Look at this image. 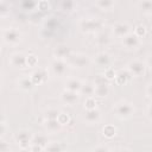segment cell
<instances>
[{
	"label": "cell",
	"instance_id": "cell-48",
	"mask_svg": "<svg viewBox=\"0 0 152 152\" xmlns=\"http://www.w3.org/2000/svg\"><path fill=\"white\" fill-rule=\"evenodd\" d=\"M1 83H2V75L0 74V86H1Z\"/></svg>",
	"mask_w": 152,
	"mask_h": 152
},
{
	"label": "cell",
	"instance_id": "cell-15",
	"mask_svg": "<svg viewBox=\"0 0 152 152\" xmlns=\"http://www.w3.org/2000/svg\"><path fill=\"white\" fill-rule=\"evenodd\" d=\"M100 119H101V112L97 108L87 110L84 114V120L88 124H97L100 121Z\"/></svg>",
	"mask_w": 152,
	"mask_h": 152
},
{
	"label": "cell",
	"instance_id": "cell-31",
	"mask_svg": "<svg viewBox=\"0 0 152 152\" xmlns=\"http://www.w3.org/2000/svg\"><path fill=\"white\" fill-rule=\"evenodd\" d=\"M19 6H20L21 10H24V11H30V10H33V8L37 6V2L31 1V0H25V1H21V2L19 4Z\"/></svg>",
	"mask_w": 152,
	"mask_h": 152
},
{
	"label": "cell",
	"instance_id": "cell-26",
	"mask_svg": "<svg viewBox=\"0 0 152 152\" xmlns=\"http://www.w3.org/2000/svg\"><path fill=\"white\" fill-rule=\"evenodd\" d=\"M138 5L140 6V8L142 10V12L147 15H150L152 13V1L151 0H144V1H140L138 2Z\"/></svg>",
	"mask_w": 152,
	"mask_h": 152
},
{
	"label": "cell",
	"instance_id": "cell-27",
	"mask_svg": "<svg viewBox=\"0 0 152 152\" xmlns=\"http://www.w3.org/2000/svg\"><path fill=\"white\" fill-rule=\"evenodd\" d=\"M59 113L61 112L58 109L50 108V109H48V110L44 112V118H45V120H55V119H57V116H58Z\"/></svg>",
	"mask_w": 152,
	"mask_h": 152
},
{
	"label": "cell",
	"instance_id": "cell-45",
	"mask_svg": "<svg viewBox=\"0 0 152 152\" xmlns=\"http://www.w3.org/2000/svg\"><path fill=\"white\" fill-rule=\"evenodd\" d=\"M147 116H148V119H151V106L150 104L147 107Z\"/></svg>",
	"mask_w": 152,
	"mask_h": 152
},
{
	"label": "cell",
	"instance_id": "cell-41",
	"mask_svg": "<svg viewBox=\"0 0 152 152\" xmlns=\"http://www.w3.org/2000/svg\"><path fill=\"white\" fill-rule=\"evenodd\" d=\"M28 150H30L31 152H42L44 148L40 147V146H38V145H32V144H31V146H30Z\"/></svg>",
	"mask_w": 152,
	"mask_h": 152
},
{
	"label": "cell",
	"instance_id": "cell-18",
	"mask_svg": "<svg viewBox=\"0 0 152 152\" xmlns=\"http://www.w3.org/2000/svg\"><path fill=\"white\" fill-rule=\"evenodd\" d=\"M109 94V86L108 83H101V84H94V95L99 97H106Z\"/></svg>",
	"mask_w": 152,
	"mask_h": 152
},
{
	"label": "cell",
	"instance_id": "cell-6",
	"mask_svg": "<svg viewBox=\"0 0 152 152\" xmlns=\"http://www.w3.org/2000/svg\"><path fill=\"white\" fill-rule=\"evenodd\" d=\"M70 64L75 68H78V69H82V68H86L90 64V57L84 55V53H78V55H75V56H70Z\"/></svg>",
	"mask_w": 152,
	"mask_h": 152
},
{
	"label": "cell",
	"instance_id": "cell-25",
	"mask_svg": "<svg viewBox=\"0 0 152 152\" xmlns=\"http://www.w3.org/2000/svg\"><path fill=\"white\" fill-rule=\"evenodd\" d=\"M95 6L102 11H109L114 7V1L112 0H99L95 2Z\"/></svg>",
	"mask_w": 152,
	"mask_h": 152
},
{
	"label": "cell",
	"instance_id": "cell-11",
	"mask_svg": "<svg viewBox=\"0 0 152 152\" xmlns=\"http://www.w3.org/2000/svg\"><path fill=\"white\" fill-rule=\"evenodd\" d=\"M129 31H131V26L127 23H116L113 26V33L118 38H124L125 36L131 33Z\"/></svg>",
	"mask_w": 152,
	"mask_h": 152
},
{
	"label": "cell",
	"instance_id": "cell-19",
	"mask_svg": "<svg viewBox=\"0 0 152 152\" xmlns=\"http://www.w3.org/2000/svg\"><path fill=\"white\" fill-rule=\"evenodd\" d=\"M31 144L32 145H38V146L45 148L48 146V144H49V139L44 134H34V135H32Z\"/></svg>",
	"mask_w": 152,
	"mask_h": 152
},
{
	"label": "cell",
	"instance_id": "cell-1",
	"mask_svg": "<svg viewBox=\"0 0 152 152\" xmlns=\"http://www.w3.org/2000/svg\"><path fill=\"white\" fill-rule=\"evenodd\" d=\"M114 113L119 119H128L133 115L134 113V107L131 102L127 101H119L114 106Z\"/></svg>",
	"mask_w": 152,
	"mask_h": 152
},
{
	"label": "cell",
	"instance_id": "cell-28",
	"mask_svg": "<svg viewBox=\"0 0 152 152\" xmlns=\"http://www.w3.org/2000/svg\"><path fill=\"white\" fill-rule=\"evenodd\" d=\"M57 121H58V124H59L61 126H65V125H69V124L71 122V118H70L69 114L61 112V113L58 114V116H57Z\"/></svg>",
	"mask_w": 152,
	"mask_h": 152
},
{
	"label": "cell",
	"instance_id": "cell-39",
	"mask_svg": "<svg viewBox=\"0 0 152 152\" xmlns=\"http://www.w3.org/2000/svg\"><path fill=\"white\" fill-rule=\"evenodd\" d=\"M37 6H38V8L40 11H46L50 7V5H49L48 1H39V2H37Z\"/></svg>",
	"mask_w": 152,
	"mask_h": 152
},
{
	"label": "cell",
	"instance_id": "cell-16",
	"mask_svg": "<svg viewBox=\"0 0 152 152\" xmlns=\"http://www.w3.org/2000/svg\"><path fill=\"white\" fill-rule=\"evenodd\" d=\"M131 77H132V76L129 75V72H128L127 70H120V71L116 72L114 81H115V83H116L118 86H125L126 83L129 82Z\"/></svg>",
	"mask_w": 152,
	"mask_h": 152
},
{
	"label": "cell",
	"instance_id": "cell-34",
	"mask_svg": "<svg viewBox=\"0 0 152 152\" xmlns=\"http://www.w3.org/2000/svg\"><path fill=\"white\" fill-rule=\"evenodd\" d=\"M45 148L48 152H62V145L59 142H49Z\"/></svg>",
	"mask_w": 152,
	"mask_h": 152
},
{
	"label": "cell",
	"instance_id": "cell-21",
	"mask_svg": "<svg viewBox=\"0 0 152 152\" xmlns=\"http://www.w3.org/2000/svg\"><path fill=\"white\" fill-rule=\"evenodd\" d=\"M116 133H118V129H116V127H115L114 125H112V124H107V125H104V126L102 127V134H103V137L107 138V139H113V138L116 135Z\"/></svg>",
	"mask_w": 152,
	"mask_h": 152
},
{
	"label": "cell",
	"instance_id": "cell-30",
	"mask_svg": "<svg viewBox=\"0 0 152 152\" xmlns=\"http://www.w3.org/2000/svg\"><path fill=\"white\" fill-rule=\"evenodd\" d=\"M146 32H147L146 26L142 25V24H139V25H137V26L134 27V33H133V34L140 39V38H142V37H145Z\"/></svg>",
	"mask_w": 152,
	"mask_h": 152
},
{
	"label": "cell",
	"instance_id": "cell-13",
	"mask_svg": "<svg viewBox=\"0 0 152 152\" xmlns=\"http://www.w3.org/2000/svg\"><path fill=\"white\" fill-rule=\"evenodd\" d=\"M122 44L126 49H137L140 45V39L133 33H128L122 38Z\"/></svg>",
	"mask_w": 152,
	"mask_h": 152
},
{
	"label": "cell",
	"instance_id": "cell-23",
	"mask_svg": "<svg viewBox=\"0 0 152 152\" xmlns=\"http://www.w3.org/2000/svg\"><path fill=\"white\" fill-rule=\"evenodd\" d=\"M44 126H45V128L50 132V133H56V132H58L59 129H61V125L58 124V121H57V119H55V120H45L44 121Z\"/></svg>",
	"mask_w": 152,
	"mask_h": 152
},
{
	"label": "cell",
	"instance_id": "cell-47",
	"mask_svg": "<svg viewBox=\"0 0 152 152\" xmlns=\"http://www.w3.org/2000/svg\"><path fill=\"white\" fill-rule=\"evenodd\" d=\"M19 152H31V151L30 150H20Z\"/></svg>",
	"mask_w": 152,
	"mask_h": 152
},
{
	"label": "cell",
	"instance_id": "cell-43",
	"mask_svg": "<svg viewBox=\"0 0 152 152\" xmlns=\"http://www.w3.org/2000/svg\"><path fill=\"white\" fill-rule=\"evenodd\" d=\"M146 96L150 99L151 97V84L147 86V89H146Z\"/></svg>",
	"mask_w": 152,
	"mask_h": 152
},
{
	"label": "cell",
	"instance_id": "cell-3",
	"mask_svg": "<svg viewBox=\"0 0 152 152\" xmlns=\"http://www.w3.org/2000/svg\"><path fill=\"white\" fill-rule=\"evenodd\" d=\"M31 139H32V133L27 129H20L15 134V141L18 142V145L21 150H28L30 148Z\"/></svg>",
	"mask_w": 152,
	"mask_h": 152
},
{
	"label": "cell",
	"instance_id": "cell-32",
	"mask_svg": "<svg viewBox=\"0 0 152 152\" xmlns=\"http://www.w3.org/2000/svg\"><path fill=\"white\" fill-rule=\"evenodd\" d=\"M10 5L5 1H0V18L7 17L10 14Z\"/></svg>",
	"mask_w": 152,
	"mask_h": 152
},
{
	"label": "cell",
	"instance_id": "cell-29",
	"mask_svg": "<svg viewBox=\"0 0 152 152\" xmlns=\"http://www.w3.org/2000/svg\"><path fill=\"white\" fill-rule=\"evenodd\" d=\"M57 26H58V21L56 20V18H50L49 20L45 21L44 30L48 31V32H52L55 28H57Z\"/></svg>",
	"mask_w": 152,
	"mask_h": 152
},
{
	"label": "cell",
	"instance_id": "cell-44",
	"mask_svg": "<svg viewBox=\"0 0 152 152\" xmlns=\"http://www.w3.org/2000/svg\"><path fill=\"white\" fill-rule=\"evenodd\" d=\"M5 122V116H4V114L0 112V124H4Z\"/></svg>",
	"mask_w": 152,
	"mask_h": 152
},
{
	"label": "cell",
	"instance_id": "cell-40",
	"mask_svg": "<svg viewBox=\"0 0 152 152\" xmlns=\"http://www.w3.org/2000/svg\"><path fill=\"white\" fill-rule=\"evenodd\" d=\"M93 152H110V150L107 146H104V145H100V146L95 147L93 150Z\"/></svg>",
	"mask_w": 152,
	"mask_h": 152
},
{
	"label": "cell",
	"instance_id": "cell-24",
	"mask_svg": "<svg viewBox=\"0 0 152 152\" xmlns=\"http://www.w3.org/2000/svg\"><path fill=\"white\" fill-rule=\"evenodd\" d=\"M78 93L84 95L86 97H91L94 95V84H91V83H84L83 84L82 83V87H81Z\"/></svg>",
	"mask_w": 152,
	"mask_h": 152
},
{
	"label": "cell",
	"instance_id": "cell-38",
	"mask_svg": "<svg viewBox=\"0 0 152 152\" xmlns=\"http://www.w3.org/2000/svg\"><path fill=\"white\" fill-rule=\"evenodd\" d=\"M10 150H11L10 144L6 140H4V139L0 138V152H8Z\"/></svg>",
	"mask_w": 152,
	"mask_h": 152
},
{
	"label": "cell",
	"instance_id": "cell-2",
	"mask_svg": "<svg viewBox=\"0 0 152 152\" xmlns=\"http://www.w3.org/2000/svg\"><path fill=\"white\" fill-rule=\"evenodd\" d=\"M2 39L6 44L17 45L21 40V32L15 27H8L2 31Z\"/></svg>",
	"mask_w": 152,
	"mask_h": 152
},
{
	"label": "cell",
	"instance_id": "cell-4",
	"mask_svg": "<svg viewBox=\"0 0 152 152\" xmlns=\"http://www.w3.org/2000/svg\"><path fill=\"white\" fill-rule=\"evenodd\" d=\"M145 70H146V65L144 62L141 61H132L128 63V66H127V71L129 72L131 76H134V77H140L145 74Z\"/></svg>",
	"mask_w": 152,
	"mask_h": 152
},
{
	"label": "cell",
	"instance_id": "cell-49",
	"mask_svg": "<svg viewBox=\"0 0 152 152\" xmlns=\"http://www.w3.org/2000/svg\"><path fill=\"white\" fill-rule=\"evenodd\" d=\"M0 52H1V45H0Z\"/></svg>",
	"mask_w": 152,
	"mask_h": 152
},
{
	"label": "cell",
	"instance_id": "cell-20",
	"mask_svg": "<svg viewBox=\"0 0 152 152\" xmlns=\"http://www.w3.org/2000/svg\"><path fill=\"white\" fill-rule=\"evenodd\" d=\"M18 86L20 89L25 90V91H28V90H32L34 88V84L32 83L30 76H23L19 81H18Z\"/></svg>",
	"mask_w": 152,
	"mask_h": 152
},
{
	"label": "cell",
	"instance_id": "cell-22",
	"mask_svg": "<svg viewBox=\"0 0 152 152\" xmlns=\"http://www.w3.org/2000/svg\"><path fill=\"white\" fill-rule=\"evenodd\" d=\"M110 42H112V38L106 32H101L96 36V44L100 46H107L110 44Z\"/></svg>",
	"mask_w": 152,
	"mask_h": 152
},
{
	"label": "cell",
	"instance_id": "cell-35",
	"mask_svg": "<svg viewBox=\"0 0 152 152\" xmlns=\"http://www.w3.org/2000/svg\"><path fill=\"white\" fill-rule=\"evenodd\" d=\"M38 64V57L36 55H28L26 56V65L28 68H33Z\"/></svg>",
	"mask_w": 152,
	"mask_h": 152
},
{
	"label": "cell",
	"instance_id": "cell-10",
	"mask_svg": "<svg viewBox=\"0 0 152 152\" xmlns=\"http://www.w3.org/2000/svg\"><path fill=\"white\" fill-rule=\"evenodd\" d=\"M61 99H62V101L65 104H68V106H75L78 102V100H80V95H78V93L64 90L61 94Z\"/></svg>",
	"mask_w": 152,
	"mask_h": 152
},
{
	"label": "cell",
	"instance_id": "cell-33",
	"mask_svg": "<svg viewBox=\"0 0 152 152\" xmlns=\"http://www.w3.org/2000/svg\"><path fill=\"white\" fill-rule=\"evenodd\" d=\"M96 104H97V102H96V100H95L93 96H91V97H87L86 101H84V108H86L87 110L95 109V108H96Z\"/></svg>",
	"mask_w": 152,
	"mask_h": 152
},
{
	"label": "cell",
	"instance_id": "cell-5",
	"mask_svg": "<svg viewBox=\"0 0 152 152\" xmlns=\"http://www.w3.org/2000/svg\"><path fill=\"white\" fill-rule=\"evenodd\" d=\"M101 25L102 24L99 19H82L80 23V28L83 32L90 33V32H95L96 30H99Z\"/></svg>",
	"mask_w": 152,
	"mask_h": 152
},
{
	"label": "cell",
	"instance_id": "cell-9",
	"mask_svg": "<svg viewBox=\"0 0 152 152\" xmlns=\"http://www.w3.org/2000/svg\"><path fill=\"white\" fill-rule=\"evenodd\" d=\"M30 78L34 86H39L48 80V71L45 69H37L30 75Z\"/></svg>",
	"mask_w": 152,
	"mask_h": 152
},
{
	"label": "cell",
	"instance_id": "cell-14",
	"mask_svg": "<svg viewBox=\"0 0 152 152\" xmlns=\"http://www.w3.org/2000/svg\"><path fill=\"white\" fill-rule=\"evenodd\" d=\"M53 56L56 57V59H62L64 61L65 58H69L71 56V50L70 48H68L66 45H58L55 50H53Z\"/></svg>",
	"mask_w": 152,
	"mask_h": 152
},
{
	"label": "cell",
	"instance_id": "cell-7",
	"mask_svg": "<svg viewBox=\"0 0 152 152\" xmlns=\"http://www.w3.org/2000/svg\"><path fill=\"white\" fill-rule=\"evenodd\" d=\"M94 62H95V64H96L97 66L107 69V68H109L110 64H112V57H110V55L107 53V52H100V53H97V55L95 56Z\"/></svg>",
	"mask_w": 152,
	"mask_h": 152
},
{
	"label": "cell",
	"instance_id": "cell-37",
	"mask_svg": "<svg viewBox=\"0 0 152 152\" xmlns=\"http://www.w3.org/2000/svg\"><path fill=\"white\" fill-rule=\"evenodd\" d=\"M74 6H75V2L74 1H62L61 2V7H62V10H65V11H70V10H72L74 8Z\"/></svg>",
	"mask_w": 152,
	"mask_h": 152
},
{
	"label": "cell",
	"instance_id": "cell-12",
	"mask_svg": "<svg viewBox=\"0 0 152 152\" xmlns=\"http://www.w3.org/2000/svg\"><path fill=\"white\" fill-rule=\"evenodd\" d=\"M11 65L14 66V68H18V69L27 68V65H26V56L24 53H21V52L13 53L11 56Z\"/></svg>",
	"mask_w": 152,
	"mask_h": 152
},
{
	"label": "cell",
	"instance_id": "cell-36",
	"mask_svg": "<svg viewBox=\"0 0 152 152\" xmlns=\"http://www.w3.org/2000/svg\"><path fill=\"white\" fill-rule=\"evenodd\" d=\"M115 75H116V71L114 70V68H112V66H109V68H107V69H104V72H103V77L106 78V80H114L115 78Z\"/></svg>",
	"mask_w": 152,
	"mask_h": 152
},
{
	"label": "cell",
	"instance_id": "cell-17",
	"mask_svg": "<svg viewBox=\"0 0 152 152\" xmlns=\"http://www.w3.org/2000/svg\"><path fill=\"white\" fill-rule=\"evenodd\" d=\"M81 87H82V82L77 78H69L65 82V90H69V91L78 93Z\"/></svg>",
	"mask_w": 152,
	"mask_h": 152
},
{
	"label": "cell",
	"instance_id": "cell-42",
	"mask_svg": "<svg viewBox=\"0 0 152 152\" xmlns=\"http://www.w3.org/2000/svg\"><path fill=\"white\" fill-rule=\"evenodd\" d=\"M6 129H7V128H6L5 122H4V124H0V138L6 133Z\"/></svg>",
	"mask_w": 152,
	"mask_h": 152
},
{
	"label": "cell",
	"instance_id": "cell-46",
	"mask_svg": "<svg viewBox=\"0 0 152 152\" xmlns=\"http://www.w3.org/2000/svg\"><path fill=\"white\" fill-rule=\"evenodd\" d=\"M116 152H133V151H131L129 148H121V150H119Z\"/></svg>",
	"mask_w": 152,
	"mask_h": 152
},
{
	"label": "cell",
	"instance_id": "cell-8",
	"mask_svg": "<svg viewBox=\"0 0 152 152\" xmlns=\"http://www.w3.org/2000/svg\"><path fill=\"white\" fill-rule=\"evenodd\" d=\"M51 69H52V72L56 75V76H64L66 74V70H68V65L62 59H55L52 63H51Z\"/></svg>",
	"mask_w": 152,
	"mask_h": 152
}]
</instances>
